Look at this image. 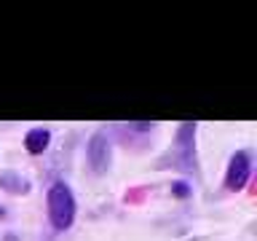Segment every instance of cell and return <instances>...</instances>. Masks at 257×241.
Returning a JSON list of instances; mask_svg holds the SVG:
<instances>
[{
	"label": "cell",
	"instance_id": "cell-1",
	"mask_svg": "<svg viewBox=\"0 0 257 241\" xmlns=\"http://www.w3.org/2000/svg\"><path fill=\"white\" fill-rule=\"evenodd\" d=\"M46 209H48V220H51V225L56 230H67L72 225V220H75V196H72L67 182L56 180L48 188Z\"/></svg>",
	"mask_w": 257,
	"mask_h": 241
},
{
	"label": "cell",
	"instance_id": "cell-2",
	"mask_svg": "<svg viewBox=\"0 0 257 241\" xmlns=\"http://www.w3.org/2000/svg\"><path fill=\"white\" fill-rule=\"evenodd\" d=\"M249 177H252V158H249V153L246 150L233 153V158L228 164V174H225V188L233 193L244 190Z\"/></svg>",
	"mask_w": 257,
	"mask_h": 241
},
{
	"label": "cell",
	"instance_id": "cell-3",
	"mask_svg": "<svg viewBox=\"0 0 257 241\" xmlns=\"http://www.w3.org/2000/svg\"><path fill=\"white\" fill-rule=\"evenodd\" d=\"M86 156H88V166H91L96 174L107 172V166H110V140L102 132L94 134L91 140H88Z\"/></svg>",
	"mask_w": 257,
	"mask_h": 241
},
{
	"label": "cell",
	"instance_id": "cell-4",
	"mask_svg": "<svg viewBox=\"0 0 257 241\" xmlns=\"http://www.w3.org/2000/svg\"><path fill=\"white\" fill-rule=\"evenodd\" d=\"M48 142H51V132L43 126H35L24 134V148H27V153H32V156H40V153L48 148Z\"/></svg>",
	"mask_w": 257,
	"mask_h": 241
},
{
	"label": "cell",
	"instance_id": "cell-5",
	"mask_svg": "<svg viewBox=\"0 0 257 241\" xmlns=\"http://www.w3.org/2000/svg\"><path fill=\"white\" fill-rule=\"evenodd\" d=\"M0 188L14 193V196H22V193L30 190V182L24 180V177H19L16 172H0Z\"/></svg>",
	"mask_w": 257,
	"mask_h": 241
},
{
	"label": "cell",
	"instance_id": "cell-6",
	"mask_svg": "<svg viewBox=\"0 0 257 241\" xmlns=\"http://www.w3.org/2000/svg\"><path fill=\"white\" fill-rule=\"evenodd\" d=\"M193 193V188H190V182H172V196H177V198H188Z\"/></svg>",
	"mask_w": 257,
	"mask_h": 241
},
{
	"label": "cell",
	"instance_id": "cell-7",
	"mask_svg": "<svg viewBox=\"0 0 257 241\" xmlns=\"http://www.w3.org/2000/svg\"><path fill=\"white\" fill-rule=\"evenodd\" d=\"M0 217H3V209H0Z\"/></svg>",
	"mask_w": 257,
	"mask_h": 241
}]
</instances>
